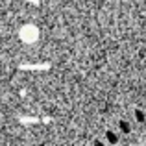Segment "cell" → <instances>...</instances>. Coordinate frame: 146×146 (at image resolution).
Wrapping results in <instances>:
<instances>
[{
	"label": "cell",
	"mask_w": 146,
	"mask_h": 146,
	"mask_svg": "<svg viewBox=\"0 0 146 146\" xmlns=\"http://www.w3.org/2000/svg\"><path fill=\"white\" fill-rule=\"evenodd\" d=\"M19 35H21V39L24 41V43H35L37 37H39V32H37V28L33 24H26V26L21 28Z\"/></svg>",
	"instance_id": "6da1fadb"
}]
</instances>
